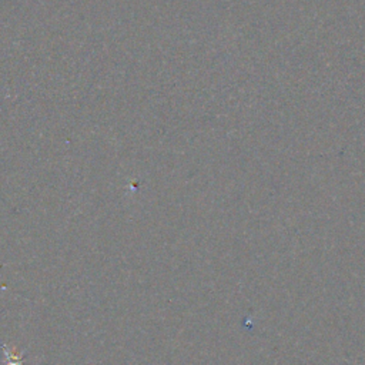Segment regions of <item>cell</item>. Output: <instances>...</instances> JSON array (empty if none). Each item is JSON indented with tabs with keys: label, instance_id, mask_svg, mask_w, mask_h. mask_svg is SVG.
<instances>
[{
	"label": "cell",
	"instance_id": "cell-1",
	"mask_svg": "<svg viewBox=\"0 0 365 365\" xmlns=\"http://www.w3.org/2000/svg\"><path fill=\"white\" fill-rule=\"evenodd\" d=\"M1 349H3V352H4V355H6V359H9V365H21V354H17V352H9V349H7V346H4V345H1Z\"/></svg>",
	"mask_w": 365,
	"mask_h": 365
}]
</instances>
